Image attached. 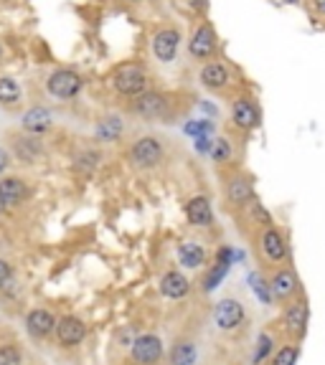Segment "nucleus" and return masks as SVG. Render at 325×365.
<instances>
[{
  "label": "nucleus",
  "instance_id": "obj_1",
  "mask_svg": "<svg viewBox=\"0 0 325 365\" xmlns=\"http://www.w3.org/2000/svg\"><path fill=\"white\" fill-rule=\"evenodd\" d=\"M112 86L117 94L122 97H140L148 91V71H145L140 63H125L114 71L112 76Z\"/></svg>",
  "mask_w": 325,
  "mask_h": 365
},
{
  "label": "nucleus",
  "instance_id": "obj_2",
  "mask_svg": "<svg viewBox=\"0 0 325 365\" xmlns=\"http://www.w3.org/2000/svg\"><path fill=\"white\" fill-rule=\"evenodd\" d=\"M130 109L132 114L143 117V120H166L171 114V99L160 91H145V94L132 99Z\"/></svg>",
  "mask_w": 325,
  "mask_h": 365
},
{
  "label": "nucleus",
  "instance_id": "obj_3",
  "mask_svg": "<svg viewBox=\"0 0 325 365\" xmlns=\"http://www.w3.org/2000/svg\"><path fill=\"white\" fill-rule=\"evenodd\" d=\"M81 86H84V81H81V76L76 74L74 68H56L46 81L49 94L56 99H74L81 91Z\"/></svg>",
  "mask_w": 325,
  "mask_h": 365
},
{
  "label": "nucleus",
  "instance_id": "obj_4",
  "mask_svg": "<svg viewBox=\"0 0 325 365\" xmlns=\"http://www.w3.org/2000/svg\"><path fill=\"white\" fill-rule=\"evenodd\" d=\"M163 155H166V150H163L160 140L158 137H150V135L135 140L130 148V160L137 168H155L160 160H163Z\"/></svg>",
  "mask_w": 325,
  "mask_h": 365
},
{
  "label": "nucleus",
  "instance_id": "obj_5",
  "mask_svg": "<svg viewBox=\"0 0 325 365\" xmlns=\"http://www.w3.org/2000/svg\"><path fill=\"white\" fill-rule=\"evenodd\" d=\"M216 46H219V38H216L214 26L211 23H201L189 41V53L194 58H199V61H206V58H211L214 53H216Z\"/></svg>",
  "mask_w": 325,
  "mask_h": 365
},
{
  "label": "nucleus",
  "instance_id": "obj_6",
  "mask_svg": "<svg viewBox=\"0 0 325 365\" xmlns=\"http://www.w3.org/2000/svg\"><path fill=\"white\" fill-rule=\"evenodd\" d=\"M214 319H216V327L224 332H231L244 322V304L234 297H226L221 302L216 304L214 309Z\"/></svg>",
  "mask_w": 325,
  "mask_h": 365
},
{
  "label": "nucleus",
  "instance_id": "obj_7",
  "mask_svg": "<svg viewBox=\"0 0 325 365\" xmlns=\"http://www.w3.org/2000/svg\"><path fill=\"white\" fill-rule=\"evenodd\" d=\"M130 348H132V360L140 365H155L163 358V340L158 335H153V332L135 337Z\"/></svg>",
  "mask_w": 325,
  "mask_h": 365
},
{
  "label": "nucleus",
  "instance_id": "obj_8",
  "mask_svg": "<svg viewBox=\"0 0 325 365\" xmlns=\"http://www.w3.org/2000/svg\"><path fill=\"white\" fill-rule=\"evenodd\" d=\"M308 319H310V307L305 299H300V302H292L285 309L282 325H285V332L290 337H303L305 330H308Z\"/></svg>",
  "mask_w": 325,
  "mask_h": 365
},
{
  "label": "nucleus",
  "instance_id": "obj_9",
  "mask_svg": "<svg viewBox=\"0 0 325 365\" xmlns=\"http://www.w3.org/2000/svg\"><path fill=\"white\" fill-rule=\"evenodd\" d=\"M56 340H59V345H64V348H76L81 340L86 337V325L81 322L79 317H61L56 322Z\"/></svg>",
  "mask_w": 325,
  "mask_h": 365
},
{
  "label": "nucleus",
  "instance_id": "obj_10",
  "mask_svg": "<svg viewBox=\"0 0 325 365\" xmlns=\"http://www.w3.org/2000/svg\"><path fill=\"white\" fill-rule=\"evenodd\" d=\"M178 46H181V34H178L176 29H163L155 34L153 38V53L158 61L168 63L176 58L178 53Z\"/></svg>",
  "mask_w": 325,
  "mask_h": 365
},
{
  "label": "nucleus",
  "instance_id": "obj_11",
  "mask_svg": "<svg viewBox=\"0 0 325 365\" xmlns=\"http://www.w3.org/2000/svg\"><path fill=\"white\" fill-rule=\"evenodd\" d=\"M297 289H300V282H297V274L292 269H280L269 282L272 299H277V302H287L290 297H295Z\"/></svg>",
  "mask_w": 325,
  "mask_h": 365
},
{
  "label": "nucleus",
  "instance_id": "obj_12",
  "mask_svg": "<svg viewBox=\"0 0 325 365\" xmlns=\"http://www.w3.org/2000/svg\"><path fill=\"white\" fill-rule=\"evenodd\" d=\"M186 218H189L191 226H199V228L211 226L214 223L211 200L206 198V195H194V198L186 203Z\"/></svg>",
  "mask_w": 325,
  "mask_h": 365
},
{
  "label": "nucleus",
  "instance_id": "obj_13",
  "mask_svg": "<svg viewBox=\"0 0 325 365\" xmlns=\"http://www.w3.org/2000/svg\"><path fill=\"white\" fill-rule=\"evenodd\" d=\"M231 120L239 130H254L259 125V109L257 104L246 97H239L231 104Z\"/></svg>",
  "mask_w": 325,
  "mask_h": 365
},
{
  "label": "nucleus",
  "instance_id": "obj_14",
  "mask_svg": "<svg viewBox=\"0 0 325 365\" xmlns=\"http://www.w3.org/2000/svg\"><path fill=\"white\" fill-rule=\"evenodd\" d=\"M259 241H262V251H264V257H267L269 262L280 264V262H285V259H287V241H285V236L277 231V228L267 226Z\"/></svg>",
  "mask_w": 325,
  "mask_h": 365
},
{
  "label": "nucleus",
  "instance_id": "obj_15",
  "mask_svg": "<svg viewBox=\"0 0 325 365\" xmlns=\"http://www.w3.org/2000/svg\"><path fill=\"white\" fill-rule=\"evenodd\" d=\"M29 198V185L21 178H3L0 180V203L6 208H16Z\"/></svg>",
  "mask_w": 325,
  "mask_h": 365
},
{
  "label": "nucleus",
  "instance_id": "obj_16",
  "mask_svg": "<svg viewBox=\"0 0 325 365\" xmlns=\"http://www.w3.org/2000/svg\"><path fill=\"white\" fill-rule=\"evenodd\" d=\"M226 200L231 205H249L254 200V185H251V178L246 175H234L226 182Z\"/></svg>",
  "mask_w": 325,
  "mask_h": 365
},
{
  "label": "nucleus",
  "instance_id": "obj_17",
  "mask_svg": "<svg viewBox=\"0 0 325 365\" xmlns=\"http://www.w3.org/2000/svg\"><path fill=\"white\" fill-rule=\"evenodd\" d=\"M56 322H59V319L54 317L49 309L39 307V309H31L29 317H26V330L41 340V337H49L54 330H56Z\"/></svg>",
  "mask_w": 325,
  "mask_h": 365
},
{
  "label": "nucleus",
  "instance_id": "obj_18",
  "mask_svg": "<svg viewBox=\"0 0 325 365\" xmlns=\"http://www.w3.org/2000/svg\"><path fill=\"white\" fill-rule=\"evenodd\" d=\"M160 292H163V297H168V299H183V297L191 292V282L186 279L181 272L171 269V272H166L163 279H160Z\"/></svg>",
  "mask_w": 325,
  "mask_h": 365
},
{
  "label": "nucleus",
  "instance_id": "obj_19",
  "mask_svg": "<svg viewBox=\"0 0 325 365\" xmlns=\"http://www.w3.org/2000/svg\"><path fill=\"white\" fill-rule=\"evenodd\" d=\"M199 79H201V84H204L206 89L219 91V89H224V86L229 84V68L224 66V63H219V61H209L204 68H201Z\"/></svg>",
  "mask_w": 325,
  "mask_h": 365
},
{
  "label": "nucleus",
  "instance_id": "obj_20",
  "mask_svg": "<svg viewBox=\"0 0 325 365\" xmlns=\"http://www.w3.org/2000/svg\"><path fill=\"white\" fill-rule=\"evenodd\" d=\"M54 125V117L49 109L44 107H34L31 112H26V117H23V130L31 132V135H44V132H49Z\"/></svg>",
  "mask_w": 325,
  "mask_h": 365
},
{
  "label": "nucleus",
  "instance_id": "obj_21",
  "mask_svg": "<svg viewBox=\"0 0 325 365\" xmlns=\"http://www.w3.org/2000/svg\"><path fill=\"white\" fill-rule=\"evenodd\" d=\"M178 262L183 264L186 269H199L206 264V251L201 244L196 241H186V244L178 246Z\"/></svg>",
  "mask_w": 325,
  "mask_h": 365
},
{
  "label": "nucleus",
  "instance_id": "obj_22",
  "mask_svg": "<svg viewBox=\"0 0 325 365\" xmlns=\"http://www.w3.org/2000/svg\"><path fill=\"white\" fill-rule=\"evenodd\" d=\"M171 365H194L196 363V345L191 340H178L168 355Z\"/></svg>",
  "mask_w": 325,
  "mask_h": 365
},
{
  "label": "nucleus",
  "instance_id": "obj_23",
  "mask_svg": "<svg viewBox=\"0 0 325 365\" xmlns=\"http://www.w3.org/2000/svg\"><path fill=\"white\" fill-rule=\"evenodd\" d=\"M23 91L16 79L11 76H0V107H16L21 102Z\"/></svg>",
  "mask_w": 325,
  "mask_h": 365
},
{
  "label": "nucleus",
  "instance_id": "obj_24",
  "mask_svg": "<svg viewBox=\"0 0 325 365\" xmlns=\"http://www.w3.org/2000/svg\"><path fill=\"white\" fill-rule=\"evenodd\" d=\"M226 272H229V264H221V262H216V267L211 269V272L206 274V282H204V289L206 292H214L219 284H221V279L226 277Z\"/></svg>",
  "mask_w": 325,
  "mask_h": 365
},
{
  "label": "nucleus",
  "instance_id": "obj_25",
  "mask_svg": "<svg viewBox=\"0 0 325 365\" xmlns=\"http://www.w3.org/2000/svg\"><path fill=\"white\" fill-rule=\"evenodd\" d=\"M297 358H300V348L297 345H285V348H280L274 353L272 365H295Z\"/></svg>",
  "mask_w": 325,
  "mask_h": 365
},
{
  "label": "nucleus",
  "instance_id": "obj_26",
  "mask_svg": "<svg viewBox=\"0 0 325 365\" xmlns=\"http://www.w3.org/2000/svg\"><path fill=\"white\" fill-rule=\"evenodd\" d=\"M249 284H251V292L259 297V302L262 304H269L272 302V292H269V284L259 277V274H251L249 277Z\"/></svg>",
  "mask_w": 325,
  "mask_h": 365
},
{
  "label": "nucleus",
  "instance_id": "obj_27",
  "mask_svg": "<svg viewBox=\"0 0 325 365\" xmlns=\"http://www.w3.org/2000/svg\"><path fill=\"white\" fill-rule=\"evenodd\" d=\"M0 365H23V353L16 345H0Z\"/></svg>",
  "mask_w": 325,
  "mask_h": 365
},
{
  "label": "nucleus",
  "instance_id": "obj_28",
  "mask_svg": "<svg viewBox=\"0 0 325 365\" xmlns=\"http://www.w3.org/2000/svg\"><path fill=\"white\" fill-rule=\"evenodd\" d=\"M211 158H214V163H226V160L231 158V145H229V140H224V137L214 140Z\"/></svg>",
  "mask_w": 325,
  "mask_h": 365
},
{
  "label": "nucleus",
  "instance_id": "obj_29",
  "mask_svg": "<svg viewBox=\"0 0 325 365\" xmlns=\"http://www.w3.org/2000/svg\"><path fill=\"white\" fill-rule=\"evenodd\" d=\"M13 148H16V153L26 160H36V155L41 153V145L34 143V140H18V143H13Z\"/></svg>",
  "mask_w": 325,
  "mask_h": 365
},
{
  "label": "nucleus",
  "instance_id": "obj_30",
  "mask_svg": "<svg viewBox=\"0 0 325 365\" xmlns=\"http://www.w3.org/2000/svg\"><path fill=\"white\" fill-rule=\"evenodd\" d=\"M244 208H249L251 218H254L257 223H262V226H269V223H272L269 213L264 211V205H262V203H257V200H251V203H249V205H244Z\"/></svg>",
  "mask_w": 325,
  "mask_h": 365
},
{
  "label": "nucleus",
  "instance_id": "obj_31",
  "mask_svg": "<svg viewBox=\"0 0 325 365\" xmlns=\"http://www.w3.org/2000/svg\"><path fill=\"white\" fill-rule=\"evenodd\" d=\"M272 353V337L269 335H259V340H257V353H254V365H259L262 363L267 355Z\"/></svg>",
  "mask_w": 325,
  "mask_h": 365
},
{
  "label": "nucleus",
  "instance_id": "obj_32",
  "mask_svg": "<svg viewBox=\"0 0 325 365\" xmlns=\"http://www.w3.org/2000/svg\"><path fill=\"white\" fill-rule=\"evenodd\" d=\"M11 277H13V267L6 262V259H0V287L8 284V282H11Z\"/></svg>",
  "mask_w": 325,
  "mask_h": 365
},
{
  "label": "nucleus",
  "instance_id": "obj_33",
  "mask_svg": "<svg viewBox=\"0 0 325 365\" xmlns=\"http://www.w3.org/2000/svg\"><path fill=\"white\" fill-rule=\"evenodd\" d=\"M181 3L194 13H204L206 6H209V0H181Z\"/></svg>",
  "mask_w": 325,
  "mask_h": 365
},
{
  "label": "nucleus",
  "instance_id": "obj_34",
  "mask_svg": "<svg viewBox=\"0 0 325 365\" xmlns=\"http://www.w3.org/2000/svg\"><path fill=\"white\" fill-rule=\"evenodd\" d=\"M313 6H315V11L325 16V0H313Z\"/></svg>",
  "mask_w": 325,
  "mask_h": 365
},
{
  "label": "nucleus",
  "instance_id": "obj_35",
  "mask_svg": "<svg viewBox=\"0 0 325 365\" xmlns=\"http://www.w3.org/2000/svg\"><path fill=\"white\" fill-rule=\"evenodd\" d=\"M277 3H285V6H300L303 0H277Z\"/></svg>",
  "mask_w": 325,
  "mask_h": 365
},
{
  "label": "nucleus",
  "instance_id": "obj_36",
  "mask_svg": "<svg viewBox=\"0 0 325 365\" xmlns=\"http://www.w3.org/2000/svg\"><path fill=\"white\" fill-rule=\"evenodd\" d=\"M130 3H140V0H130Z\"/></svg>",
  "mask_w": 325,
  "mask_h": 365
},
{
  "label": "nucleus",
  "instance_id": "obj_37",
  "mask_svg": "<svg viewBox=\"0 0 325 365\" xmlns=\"http://www.w3.org/2000/svg\"><path fill=\"white\" fill-rule=\"evenodd\" d=\"M0 56H3V48H0Z\"/></svg>",
  "mask_w": 325,
  "mask_h": 365
}]
</instances>
